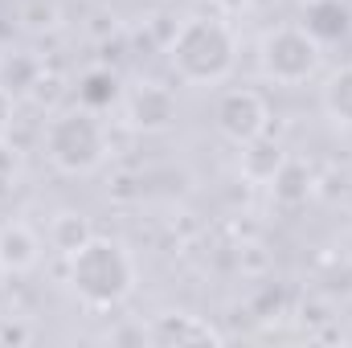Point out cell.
I'll use <instances>...</instances> for the list:
<instances>
[{"label": "cell", "instance_id": "8992f818", "mask_svg": "<svg viewBox=\"0 0 352 348\" xmlns=\"http://www.w3.org/2000/svg\"><path fill=\"white\" fill-rule=\"evenodd\" d=\"M123 115L144 135L168 131L176 123V94L168 87H160V83H140V87L123 98Z\"/></svg>", "mask_w": 352, "mask_h": 348}, {"label": "cell", "instance_id": "30bf717a", "mask_svg": "<svg viewBox=\"0 0 352 348\" xmlns=\"http://www.w3.org/2000/svg\"><path fill=\"white\" fill-rule=\"evenodd\" d=\"M283 164H287V148H283L274 135H258V140L242 144V160H238V168H242V176H246L250 184H270Z\"/></svg>", "mask_w": 352, "mask_h": 348}, {"label": "cell", "instance_id": "ba28073f", "mask_svg": "<svg viewBox=\"0 0 352 348\" xmlns=\"http://www.w3.org/2000/svg\"><path fill=\"white\" fill-rule=\"evenodd\" d=\"M303 29L328 45V41H344L352 33V4L349 0H307L303 8Z\"/></svg>", "mask_w": 352, "mask_h": 348}, {"label": "cell", "instance_id": "4fadbf2b", "mask_svg": "<svg viewBox=\"0 0 352 348\" xmlns=\"http://www.w3.org/2000/svg\"><path fill=\"white\" fill-rule=\"evenodd\" d=\"M320 102L336 127H352V66H340L328 74V83L320 90Z\"/></svg>", "mask_w": 352, "mask_h": 348}, {"label": "cell", "instance_id": "3957f363", "mask_svg": "<svg viewBox=\"0 0 352 348\" xmlns=\"http://www.w3.org/2000/svg\"><path fill=\"white\" fill-rule=\"evenodd\" d=\"M45 160L66 176H90L102 168L111 144H107V127L98 119V111L87 107H70V111H58L50 123H45Z\"/></svg>", "mask_w": 352, "mask_h": 348}, {"label": "cell", "instance_id": "5b68a950", "mask_svg": "<svg viewBox=\"0 0 352 348\" xmlns=\"http://www.w3.org/2000/svg\"><path fill=\"white\" fill-rule=\"evenodd\" d=\"M213 123H217V131L230 140V144H250V140H258L266 135V127H270V107H266V98L258 90H226L221 98H217V111H213Z\"/></svg>", "mask_w": 352, "mask_h": 348}, {"label": "cell", "instance_id": "7c38bea8", "mask_svg": "<svg viewBox=\"0 0 352 348\" xmlns=\"http://www.w3.org/2000/svg\"><path fill=\"white\" fill-rule=\"evenodd\" d=\"M37 83H41V62H37L33 54L12 50V54H4V58H0V87L8 90L12 98L29 94Z\"/></svg>", "mask_w": 352, "mask_h": 348}, {"label": "cell", "instance_id": "8fae6325", "mask_svg": "<svg viewBox=\"0 0 352 348\" xmlns=\"http://www.w3.org/2000/svg\"><path fill=\"white\" fill-rule=\"evenodd\" d=\"M311 188H316V173L303 164V160H295V156H287V164L274 173L270 180V197H274V205H283V209H295V205H303L307 197H311Z\"/></svg>", "mask_w": 352, "mask_h": 348}, {"label": "cell", "instance_id": "2e32d148", "mask_svg": "<svg viewBox=\"0 0 352 348\" xmlns=\"http://www.w3.org/2000/svg\"><path fill=\"white\" fill-rule=\"evenodd\" d=\"M21 176H25V156H21V148L0 135V201L16 193Z\"/></svg>", "mask_w": 352, "mask_h": 348}, {"label": "cell", "instance_id": "52a82bcc", "mask_svg": "<svg viewBox=\"0 0 352 348\" xmlns=\"http://www.w3.org/2000/svg\"><path fill=\"white\" fill-rule=\"evenodd\" d=\"M148 340L152 345H221L226 336L209 324V320H201V316H192V312H164V316H156L152 324H148Z\"/></svg>", "mask_w": 352, "mask_h": 348}, {"label": "cell", "instance_id": "7a4b0ae2", "mask_svg": "<svg viewBox=\"0 0 352 348\" xmlns=\"http://www.w3.org/2000/svg\"><path fill=\"white\" fill-rule=\"evenodd\" d=\"M168 66L188 87H217L238 66V37L221 17H188L168 41Z\"/></svg>", "mask_w": 352, "mask_h": 348}, {"label": "cell", "instance_id": "9c48e42d", "mask_svg": "<svg viewBox=\"0 0 352 348\" xmlns=\"http://www.w3.org/2000/svg\"><path fill=\"white\" fill-rule=\"evenodd\" d=\"M41 262V238L25 226V221H8L0 226V266L8 274H25Z\"/></svg>", "mask_w": 352, "mask_h": 348}, {"label": "cell", "instance_id": "6da1fadb", "mask_svg": "<svg viewBox=\"0 0 352 348\" xmlns=\"http://www.w3.org/2000/svg\"><path fill=\"white\" fill-rule=\"evenodd\" d=\"M135 279H140L135 259L119 238L90 234L74 254H66V283L90 312L123 307L135 291Z\"/></svg>", "mask_w": 352, "mask_h": 348}, {"label": "cell", "instance_id": "e0dca14e", "mask_svg": "<svg viewBox=\"0 0 352 348\" xmlns=\"http://www.w3.org/2000/svg\"><path fill=\"white\" fill-rule=\"evenodd\" d=\"M21 21L29 29H50V25H58V4L54 0H29L25 12H21Z\"/></svg>", "mask_w": 352, "mask_h": 348}, {"label": "cell", "instance_id": "277c9868", "mask_svg": "<svg viewBox=\"0 0 352 348\" xmlns=\"http://www.w3.org/2000/svg\"><path fill=\"white\" fill-rule=\"evenodd\" d=\"M324 62V45L303 25H274L258 41V70L278 87H303Z\"/></svg>", "mask_w": 352, "mask_h": 348}, {"label": "cell", "instance_id": "9a60e30c", "mask_svg": "<svg viewBox=\"0 0 352 348\" xmlns=\"http://www.w3.org/2000/svg\"><path fill=\"white\" fill-rule=\"evenodd\" d=\"M90 234H94V230H90V221L82 217V213H74V209L54 213V221H50V230H45L50 246H54V250H62V254H74Z\"/></svg>", "mask_w": 352, "mask_h": 348}, {"label": "cell", "instance_id": "ac0fdd59", "mask_svg": "<svg viewBox=\"0 0 352 348\" xmlns=\"http://www.w3.org/2000/svg\"><path fill=\"white\" fill-rule=\"evenodd\" d=\"M12 111H16V98L0 87V135H4V131H8V123H12Z\"/></svg>", "mask_w": 352, "mask_h": 348}, {"label": "cell", "instance_id": "5bb4252c", "mask_svg": "<svg viewBox=\"0 0 352 348\" xmlns=\"http://www.w3.org/2000/svg\"><path fill=\"white\" fill-rule=\"evenodd\" d=\"M119 102V74L107 66H94L78 78V107L87 111H107Z\"/></svg>", "mask_w": 352, "mask_h": 348}, {"label": "cell", "instance_id": "d6986e66", "mask_svg": "<svg viewBox=\"0 0 352 348\" xmlns=\"http://www.w3.org/2000/svg\"><path fill=\"white\" fill-rule=\"evenodd\" d=\"M0 270H4V266H0Z\"/></svg>", "mask_w": 352, "mask_h": 348}]
</instances>
